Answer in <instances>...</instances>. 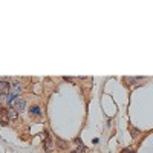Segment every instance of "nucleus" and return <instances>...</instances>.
<instances>
[{
	"instance_id": "f257e3e1",
	"label": "nucleus",
	"mask_w": 153,
	"mask_h": 153,
	"mask_svg": "<svg viewBox=\"0 0 153 153\" xmlns=\"http://www.w3.org/2000/svg\"><path fill=\"white\" fill-rule=\"evenodd\" d=\"M20 91H22V87H20V84H19V83L12 84V86H11V91H9V94H8V98H6L8 103H12V101H14V100L19 97Z\"/></svg>"
},
{
	"instance_id": "f03ea898",
	"label": "nucleus",
	"mask_w": 153,
	"mask_h": 153,
	"mask_svg": "<svg viewBox=\"0 0 153 153\" xmlns=\"http://www.w3.org/2000/svg\"><path fill=\"white\" fill-rule=\"evenodd\" d=\"M11 104H12V109H14L17 113H20V112L25 110V107H26V101H25L23 98H20V97H17Z\"/></svg>"
},
{
	"instance_id": "7ed1b4c3",
	"label": "nucleus",
	"mask_w": 153,
	"mask_h": 153,
	"mask_svg": "<svg viewBox=\"0 0 153 153\" xmlns=\"http://www.w3.org/2000/svg\"><path fill=\"white\" fill-rule=\"evenodd\" d=\"M11 91V84L8 81H0V95H8Z\"/></svg>"
},
{
	"instance_id": "20e7f679",
	"label": "nucleus",
	"mask_w": 153,
	"mask_h": 153,
	"mask_svg": "<svg viewBox=\"0 0 153 153\" xmlns=\"http://www.w3.org/2000/svg\"><path fill=\"white\" fill-rule=\"evenodd\" d=\"M0 121H2V124H3V126L9 121V117H8V109H5V107L0 109Z\"/></svg>"
},
{
	"instance_id": "39448f33",
	"label": "nucleus",
	"mask_w": 153,
	"mask_h": 153,
	"mask_svg": "<svg viewBox=\"0 0 153 153\" xmlns=\"http://www.w3.org/2000/svg\"><path fill=\"white\" fill-rule=\"evenodd\" d=\"M8 117H9V120H17V112L14 109H9L8 110Z\"/></svg>"
},
{
	"instance_id": "423d86ee",
	"label": "nucleus",
	"mask_w": 153,
	"mask_h": 153,
	"mask_svg": "<svg viewBox=\"0 0 153 153\" xmlns=\"http://www.w3.org/2000/svg\"><path fill=\"white\" fill-rule=\"evenodd\" d=\"M46 150H51V147H52V141L49 139V136H48V133H46Z\"/></svg>"
},
{
	"instance_id": "0eeeda50",
	"label": "nucleus",
	"mask_w": 153,
	"mask_h": 153,
	"mask_svg": "<svg viewBox=\"0 0 153 153\" xmlns=\"http://www.w3.org/2000/svg\"><path fill=\"white\" fill-rule=\"evenodd\" d=\"M31 112L34 113V115H40L42 112H40V107H38V106H34L32 109H31Z\"/></svg>"
},
{
	"instance_id": "6e6552de",
	"label": "nucleus",
	"mask_w": 153,
	"mask_h": 153,
	"mask_svg": "<svg viewBox=\"0 0 153 153\" xmlns=\"http://www.w3.org/2000/svg\"><path fill=\"white\" fill-rule=\"evenodd\" d=\"M57 144L60 146V149H66V147H68V144H66L65 141H61V139H57Z\"/></svg>"
},
{
	"instance_id": "1a4fd4ad",
	"label": "nucleus",
	"mask_w": 153,
	"mask_h": 153,
	"mask_svg": "<svg viewBox=\"0 0 153 153\" xmlns=\"http://www.w3.org/2000/svg\"><path fill=\"white\" fill-rule=\"evenodd\" d=\"M121 153H135V149H132V147H129V149H124Z\"/></svg>"
},
{
	"instance_id": "9d476101",
	"label": "nucleus",
	"mask_w": 153,
	"mask_h": 153,
	"mask_svg": "<svg viewBox=\"0 0 153 153\" xmlns=\"http://www.w3.org/2000/svg\"><path fill=\"white\" fill-rule=\"evenodd\" d=\"M72 153H84V149H83V147H76Z\"/></svg>"
}]
</instances>
